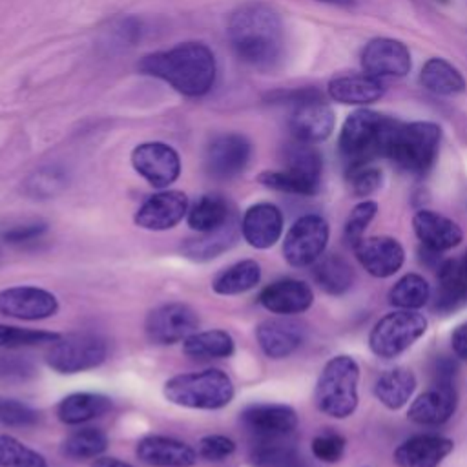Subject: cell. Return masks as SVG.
I'll return each instance as SVG.
<instances>
[{"instance_id":"cell-1","label":"cell","mask_w":467,"mask_h":467,"mask_svg":"<svg viewBox=\"0 0 467 467\" xmlns=\"http://www.w3.org/2000/svg\"><path fill=\"white\" fill-rule=\"evenodd\" d=\"M228 40L235 57L250 67L274 69L285 53V27L279 13L263 2L239 5L228 20Z\"/></svg>"},{"instance_id":"cell-2","label":"cell","mask_w":467,"mask_h":467,"mask_svg":"<svg viewBox=\"0 0 467 467\" xmlns=\"http://www.w3.org/2000/svg\"><path fill=\"white\" fill-rule=\"evenodd\" d=\"M139 71L168 82L186 97L206 95L217 77L213 51L202 42H182L140 58Z\"/></svg>"},{"instance_id":"cell-3","label":"cell","mask_w":467,"mask_h":467,"mask_svg":"<svg viewBox=\"0 0 467 467\" xmlns=\"http://www.w3.org/2000/svg\"><path fill=\"white\" fill-rule=\"evenodd\" d=\"M162 394L170 403L179 407L217 410L234 400L235 389L226 372L206 368L170 378L162 387Z\"/></svg>"},{"instance_id":"cell-4","label":"cell","mask_w":467,"mask_h":467,"mask_svg":"<svg viewBox=\"0 0 467 467\" xmlns=\"http://www.w3.org/2000/svg\"><path fill=\"white\" fill-rule=\"evenodd\" d=\"M359 367L350 356L328 359L316 383V405L330 416L343 420L358 407Z\"/></svg>"},{"instance_id":"cell-5","label":"cell","mask_w":467,"mask_h":467,"mask_svg":"<svg viewBox=\"0 0 467 467\" xmlns=\"http://www.w3.org/2000/svg\"><path fill=\"white\" fill-rule=\"evenodd\" d=\"M440 128L432 122H394L383 155L403 170L425 173L438 153Z\"/></svg>"},{"instance_id":"cell-6","label":"cell","mask_w":467,"mask_h":467,"mask_svg":"<svg viewBox=\"0 0 467 467\" xmlns=\"http://www.w3.org/2000/svg\"><path fill=\"white\" fill-rule=\"evenodd\" d=\"M394 122L396 120L370 109L354 111L341 128V153L350 164L367 162L376 155H383Z\"/></svg>"},{"instance_id":"cell-7","label":"cell","mask_w":467,"mask_h":467,"mask_svg":"<svg viewBox=\"0 0 467 467\" xmlns=\"http://www.w3.org/2000/svg\"><path fill=\"white\" fill-rule=\"evenodd\" d=\"M427 330V319L416 310H394L385 314L370 330L368 347L383 359H390L412 347Z\"/></svg>"},{"instance_id":"cell-8","label":"cell","mask_w":467,"mask_h":467,"mask_svg":"<svg viewBox=\"0 0 467 467\" xmlns=\"http://www.w3.org/2000/svg\"><path fill=\"white\" fill-rule=\"evenodd\" d=\"M108 356L106 341L93 332H75L60 336L46 354L47 365L60 374H77L104 363Z\"/></svg>"},{"instance_id":"cell-9","label":"cell","mask_w":467,"mask_h":467,"mask_svg":"<svg viewBox=\"0 0 467 467\" xmlns=\"http://www.w3.org/2000/svg\"><path fill=\"white\" fill-rule=\"evenodd\" d=\"M328 224L321 215L308 213L299 217L285 235L283 255L292 266L314 265L328 243Z\"/></svg>"},{"instance_id":"cell-10","label":"cell","mask_w":467,"mask_h":467,"mask_svg":"<svg viewBox=\"0 0 467 467\" xmlns=\"http://www.w3.org/2000/svg\"><path fill=\"white\" fill-rule=\"evenodd\" d=\"M294 111L290 117V131L294 139L303 142L325 140L334 130V113L316 91H296L292 93Z\"/></svg>"},{"instance_id":"cell-11","label":"cell","mask_w":467,"mask_h":467,"mask_svg":"<svg viewBox=\"0 0 467 467\" xmlns=\"http://www.w3.org/2000/svg\"><path fill=\"white\" fill-rule=\"evenodd\" d=\"M133 170L153 188H168L181 175V157L166 142H142L131 151Z\"/></svg>"},{"instance_id":"cell-12","label":"cell","mask_w":467,"mask_h":467,"mask_svg":"<svg viewBox=\"0 0 467 467\" xmlns=\"http://www.w3.org/2000/svg\"><path fill=\"white\" fill-rule=\"evenodd\" d=\"M252 157V144L241 133L217 135L204 151L206 173L215 181H230L244 171Z\"/></svg>"},{"instance_id":"cell-13","label":"cell","mask_w":467,"mask_h":467,"mask_svg":"<svg viewBox=\"0 0 467 467\" xmlns=\"http://www.w3.org/2000/svg\"><path fill=\"white\" fill-rule=\"evenodd\" d=\"M199 317L184 303H166L153 308L144 323L146 336L157 345H173L197 332Z\"/></svg>"},{"instance_id":"cell-14","label":"cell","mask_w":467,"mask_h":467,"mask_svg":"<svg viewBox=\"0 0 467 467\" xmlns=\"http://www.w3.org/2000/svg\"><path fill=\"white\" fill-rule=\"evenodd\" d=\"M58 312V299L40 286H9L0 290V316L20 321H40Z\"/></svg>"},{"instance_id":"cell-15","label":"cell","mask_w":467,"mask_h":467,"mask_svg":"<svg viewBox=\"0 0 467 467\" xmlns=\"http://www.w3.org/2000/svg\"><path fill=\"white\" fill-rule=\"evenodd\" d=\"M188 213V197L179 190H164L150 195L135 212L133 221L139 228L164 232L173 228Z\"/></svg>"},{"instance_id":"cell-16","label":"cell","mask_w":467,"mask_h":467,"mask_svg":"<svg viewBox=\"0 0 467 467\" xmlns=\"http://www.w3.org/2000/svg\"><path fill=\"white\" fill-rule=\"evenodd\" d=\"M361 66L367 75L376 78L405 77L410 71V53L407 46L394 38H374L361 53Z\"/></svg>"},{"instance_id":"cell-17","label":"cell","mask_w":467,"mask_h":467,"mask_svg":"<svg viewBox=\"0 0 467 467\" xmlns=\"http://www.w3.org/2000/svg\"><path fill=\"white\" fill-rule=\"evenodd\" d=\"M241 421L255 440L286 438L297 427V414L283 403H254L243 410Z\"/></svg>"},{"instance_id":"cell-18","label":"cell","mask_w":467,"mask_h":467,"mask_svg":"<svg viewBox=\"0 0 467 467\" xmlns=\"http://www.w3.org/2000/svg\"><path fill=\"white\" fill-rule=\"evenodd\" d=\"M354 254L370 275L381 279L394 275L405 261V250L400 241L387 235L361 237L354 244Z\"/></svg>"},{"instance_id":"cell-19","label":"cell","mask_w":467,"mask_h":467,"mask_svg":"<svg viewBox=\"0 0 467 467\" xmlns=\"http://www.w3.org/2000/svg\"><path fill=\"white\" fill-rule=\"evenodd\" d=\"M458 396L452 379L436 378L434 385L420 394L409 407V420L421 425H441L456 410Z\"/></svg>"},{"instance_id":"cell-20","label":"cell","mask_w":467,"mask_h":467,"mask_svg":"<svg viewBox=\"0 0 467 467\" xmlns=\"http://www.w3.org/2000/svg\"><path fill=\"white\" fill-rule=\"evenodd\" d=\"M283 232V213L272 202L252 204L241 219L243 239L257 250L274 246Z\"/></svg>"},{"instance_id":"cell-21","label":"cell","mask_w":467,"mask_h":467,"mask_svg":"<svg viewBox=\"0 0 467 467\" xmlns=\"http://www.w3.org/2000/svg\"><path fill=\"white\" fill-rule=\"evenodd\" d=\"M137 458L153 467H192L197 462V452L184 441L150 434L139 440Z\"/></svg>"},{"instance_id":"cell-22","label":"cell","mask_w":467,"mask_h":467,"mask_svg":"<svg viewBox=\"0 0 467 467\" xmlns=\"http://www.w3.org/2000/svg\"><path fill=\"white\" fill-rule=\"evenodd\" d=\"M314 301L312 288L299 279H279L265 286L259 294V303L272 314H299L310 308Z\"/></svg>"},{"instance_id":"cell-23","label":"cell","mask_w":467,"mask_h":467,"mask_svg":"<svg viewBox=\"0 0 467 467\" xmlns=\"http://www.w3.org/2000/svg\"><path fill=\"white\" fill-rule=\"evenodd\" d=\"M454 443L449 438L436 434H418L405 440L394 451V462L400 467H438L452 451Z\"/></svg>"},{"instance_id":"cell-24","label":"cell","mask_w":467,"mask_h":467,"mask_svg":"<svg viewBox=\"0 0 467 467\" xmlns=\"http://www.w3.org/2000/svg\"><path fill=\"white\" fill-rule=\"evenodd\" d=\"M412 228L421 244L432 252L451 250L460 244L463 237L462 228L452 219L432 210L416 212L412 219Z\"/></svg>"},{"instance_id":"cell-25","label":"cell","mask_w":467,"mask_h":467,"mask_svg":"<svg viewBox=\"0 0 467 467\" xmlns=\"http://www.w3.org/2000/svg\"><path fill=\"white\" fill-rule=\"evenodd\" d=\"M255 339L272 359H281L290 356L303 341V330L297 323L288 319H266L257 325Z\"/></svg>"},{"instance_id":"cell-26","label":"cell","mask_w":467,"mask_h":467,"mask_svg":"<svg viewBox=\"0 0 467 467\" xmlns=\"http://www.w3.org/2000/svg\"><path fill=\"white\" fill-rule=\"evenodd\" d=\"M239 230H241V226H237L235 221L230 217L221 228L206 232L201 237L188 239L181 246V254L186 259L195 261V263L212 261V259L219 257L221 254L228 252L237 243Z\"/></svg>"},{"instance_id":"cell-27","label":"cell","mask_w":467,"mask_h":467,"mask_svg":"<svg viewBox=\"0 0 467 467\" xmlns=\"http://www.w3.org/2000/svg\"><path fill=\"white\" fill-rule=\"evenodd\" d=\"M385 93L383 82L370 75H345L328 82V95L341 104H370Z\"/></svg>"},{"instance_id":"cell-28","label":"cell","mask_w":467,"mask_h":467,"mask_svg":"<svg viewBox=\"0 0 467 467\" xmlns=\"http://www.w3.org/2000/svg\"><path fill=\"white\" fill-rule=\"evenodd\" d=\"M111 409V400L99 392H73L66 396L58 407L57 416L66 425H78L104 416Z\"/></svg>"},{"instance_id":"cell-29","label":"cell","mask_w":467,"mask_h":467,"mask_svg":"<svg viewBox=\"0 0 467 467\" xmlns=\"http://www.w3.org/2000/svg\"><path fill=\"white\" fill-rule=\"evenodd\" d=\"M467 301V270L460 259H447L438 268V292L434 306L452 310Z\"/></svg>"},{"instance_id":"cell-30","label":"cell","mask_w":467,"mask_h":467,"mask_svg":"<svg viewBox=\"0 0 467 467\" xmlns=\"http://www.w3.org/2000/svg\"><path fill=\"white\" fill-rule=\"evenodd\" d=\"M414 389H416V378L405 367H396L383 372L374 383L376 398L387 409H392V410L401 409L410 400Z\"/></svg>"},{"instance_id":"cell-31","label":"cell","mask_w":467,"mask_h":467,"mask_svg":"<svg viewBox=\"0 0 467 467\" xmlns=\"http://www.w3.org/2000/svg\"><path fill=\"white\" fill-rule=\"evenodd\" d=\"M235 350L234 337L221 328L193 332L182 341V352L195 359L230 358Z\"/></svg>"},{"instance_id":"cell-32","label":"cell","mask_w":467,"mask_h":467,"mask_svg":"<svg viewBox=\"0 0 467 467\" xmlns=\"http://www.w3.org/2000/svg\"><path fill=\"white\" fill-rule=\"evenodd\" d=\"M312 275H314V281L319 285V288L330 296L345 294L354 281L352 266L347 263V259L336 254L319 257L314 265Z\"/></svg>"},{"instance_id":"cell-33","label":"cell","mask_w":467,"mask_h":467,"mask_svg":"<svg viewBox=\"0 0 467 467\" xmlns=\"http://www.w3.org/2000/svg\"><path fill=\"white\" fill-rule=\"evenodd\" d=\"M261 279V266L254 259H244L234 263L215 275L212 288L219 296H237L246 290H252Z\"/></svg>"},{"instance_id":"cell-34","label":"cell","mask_w":467,"mask_h":467,"mask_svg":"<svg viewBox=\"0 0 467 467\" xmlns=\"http://www.w3.org/2000/svg\"><path fill=\"white\" fill-rule=\"evenodd\" d=\"M228 219H230L228 202L215 193L199 197L193 202V206L188 208V213H186L188 226L201 234L221 228Z\"/></svg>"},{"instance_id":"cell-35","label":"cell","mask_w":467,"mask_h":467,"mask_svg":"<svg viewBox=\"0 0 467 467\" xmlns=\"http://www.w3.org/2000/svg\"><path fill=\"white\" fill-rule=\"evenodd\" d=\"M420 80L423 88H427L436 95L449 97V95L462 93L465 89V80L462 73L443 58L427 60L421 67Z\"/></svg>"},{"instance_id":"cell-36","label":"cell","mask_w":467,"mask_h":467,"mask_svg":"<svg viewBox=\"0 0 467 467\" xmlns=\"http://www.w3.org/2000/svg\"><path fill=\"white\" fill-rule=\"evenodd\" d=\"M250 462L255 467H297V452L286 438L255 440L250 451Z\"/></svg>"},{"instance_id":"cell-37","label":"cell","mask_w":467,"mask_h":467,"mask_svg":"<svg viewBox=\"0 0 467 467\" xmlns=\"http://www.w3.org/2000/svg\"><path fill=\"white\" fill-rule=\"evenodd\" d=\"M431 297V286L420 274H405L389 290V301L403 310H416Z\"/></svg>"},{"instance_id":"cell-38","label":"cell","mask_w":467,"mask_h":467,"mask_svg":"<svg viewBox=\"0 0 467 467\" xmlns=\"http://www.w3.org/2000/svg\"><path fill=\"white\" fill-rule=\"evenodd\" d=\"M108 449V436L95 427H84L69 434L62 443V452L73 460L99 458Z\"/></svg>"},{"instance_id":"cell-39","label":"cell","mask_w":467,"mask_h":467,"mask_svg":"<svg viewBox=\"0 0 467 467\" xmlns=\"http://www.w3.org/2000/svg\"><path fill=\"white\" fill-rule=\"evenodd\" d=\"M285 168L308 179L319 182L321 177V155L310 142L294 140L285 148Z\"/></svg>"},{"instance_id":"cell-40","label":"cell","mask_w":467,"mask_h":467,"mask_svg":"<svg viewBox=\"0 0 467 467\" xmlns=\"http://www.w3.org/2000/svg\"><path fill=\"white\" fill-rule=\"evenodd\" d=\"M0 467H49L46 458L9 434H0Z\"/></svg>"},{"instance_id":"cell-41","label":"cell","mask_w":467,"mask_h":467,"mask_svg":"<svg viewBox=\"0 0 467 467\" xmlns=\"http://www.w3.org/2000/svg\"><path fill=\"white\" fill-rule=\"evenodd\" d=\"M257 181L266 188L285 192V193H297V195H312L319 188V182L308 181L286 168L277 171H263L259 173Z\"/></svg>"},{"instance_id":"cell-42","label":"cell","mask_w":467,"mask_h":467,"mask_svg":"<svg viewBox=\"0 0 467 467\" xmlns=\"http://www.w3.org/2000/svg\"><path fill=\"white\" fill-rule=\"evenodd\" d=\"M60 337L57 332L18 328L0 323V348H18V347H35L44 343H55Z\"/></svg>"},{"instance_id":"cell-43","label":"cell","mask_w":467,"mask_h":467,"mask_svg":"<svg viewBox=\"0 0 467 467\" xmlns=\"http://www.w3.org/2000/svg\"><path fill=\"white\" fill-rule=\"evenodd\" d=\"M38 421V412L15 398L0 396V423L5 427H31Z\"/></svg>"},{"instance_id":"cell-44","label":"cell","mask_w":467,"mask_h":467,"mask_svg":"<svg viewBox=\"0 0 467 467\" xmlns=\"http://www.w3.org/2000/svg\"><path fill=\"white\" fill-rule=\"evenodd\" d=\"M348 182L352 188V193L358 197H367L372 192H376L381 184V171L367 162L350 164L348 171Z\"/></svg>"},{"instance_id":"cell-45","label":"cell","mask_w":467,"mask_h":467,"mask_svg":"<svg viewBox=\"0 0 467 467\" xmlns=\"http://www.w3.org/2000/svg\"><path fill=\"white\" fill-rule=\"evenodd\" d=\"M376 212H378V204L374 201H363L352 208V212L348 213L347 223H345V237L348 243L356 244L363 237V234H365L367 226L370 224V221L374 219Z\"/></svg>"},{"instance_id":"cell-46","label":"cell","mask_w":467,"mask_h":467,"mask_svg":"<svg viewBox=\"0 0 467 467\" xmlns=\"http://www.w3.org/2000/svg\"><path fill=\"white\" fill-rule=\"evenodd\" d=\"M234 452L235 441L224 434H206L197 445V454L206 462H223Z\"/></svg>"},{"instance_id":"cell-47","label":"cell","mask_w":467,"mask_h":467,"mask_svg":"<svg viewBox=\"0 0 467 467\" xmlns=\"http://www.w3.org/2000/svg\"><path fill=\"white\" fill-rule=\"evenodd\" d=\"M343 452H345V438L336 432H323L312 440V454L325 463L339 462Z\"/></svg>"},{"instance_id":"cell-48","label":"cell","mask_w":467,"mask_h":467,"mask_svg":"<svg viewBox=\"0 0 467 467\" xmlns=\"http://www.w3.org/2000/svg\"><path fill=\"white\" fill-rule=\"evenodd\" d=\"M64 186V175L55 168L40 170L29 181V192L38 197H51Z\"/></svg>"},{"instance_id":"cell-49","label":"cell","mask_w":467,"mask_h":467,"mask_svg":"<svg viewBox=\"0 0 467 467\" xmlns=\"http://www.w3.org/2000/svg\"><path fill=\"white\" fill-rule=\"evenodd\" d=\"M35 376V367L22 356H0V378L7 381H24Z\"/></svg>"},{"instance_id":"cell-50","label":"cell","mask_w":467,"mask_h":467,"mask_svg":"<svg viewBox=\"0 0 467 467\" xmlns=\"http://www.w3.org/2000/svg\"><path fill=\"white\" fill-rule=\"evenodd\" d=\"M47 230V224L46 223H40V221H33V223H22V224H16V226H11L7 228L4 234H2V239L9 244H24V243H29V241H35L38 239L40 235H44Z\"/></svg>"},{"instance_id":"cell-51","label":"cell","mask_w":467,"mask_h":467,"mask_svg":"<svg viewBox=\"0 0 467 467\" xmlns=\"http://www.w3.org/2000/svg\"><path fill=\"white\" fill-rule=\"evenodd\" d=\"M451 345L458 358L467 359V323H462L454 328L451 336Z\"/></svg>"},{"instance_id":"cell-52","label":"cell","mask_w":467,"mask_h":467,"mask_svg":"<svg viewBox=\"0 0 467 467\" xmlns=\"http://www.w3.org/2000/svg\"><path fill=\"white\" fill-rule=\"evenodd\" d=\"M93 467H133L128 462H122L119 458H111V456H99L93 462Z\"/></svg>"},{"instance_id":"cell-53","label":"cell","mask_w":467,"mask_h":467,"mask_svg":"<svg viewBox=\"0 0 467 467\" xmlns=\"http://www.w3.org/2000/svg\"><path fill=\"white\" fill-rule=\"evenodd\" d=\"M317 2H325V4H334V5H350L352 0H317Z\"/></svg>"},{"instance_id":"cell-54","label":"cell","mask_w":467,"mask_h":467,"mask_svg":"<svg viewBox=\"0 0 467 467\" xmlns=\"http://www.w3.org/2000/svg\"><path fill=\"white\" fill-rule=\"evenodd\" d=\"M460 261H462V265H463V268H465V270H467V250H465V254H463V255H462V259H460Z\"/></svg>"},{"instance_id":"cell-55","label":"cell","mask_w":467,"mask_h":467,"mask_svg":"<svg viewBox=\"0 0 467 467\" xmlns=\"http://www.w3.org/2000/svg\"><path fill=\"white\" fill-rule=\"evenodd\" d=\"M0 263H2V248H0Z\"/></svg>"}]
</instances>
